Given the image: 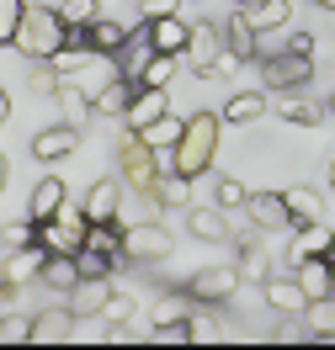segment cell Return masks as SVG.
Masks as SVG:
<instances>
[{
	"instance_id": "obj_1",
	"label": "cell",
	"mask_w": 335,
	"mask_h": 350,
	"mask_svg": "<svg viewBox=\"0 0 335 350\" xmlns=\"http://www.w3.org/2000/svg\"><path fill=\"white\" fill-rule=\"evenodd\" d=\"M69 43H75V27L59 16V5H27L11 48H16L22 59H32V64H48V59H59Z\"/></svg>"
},
{
	"instance_id": "obj_2",
	"label": "cell",
	"mask_w": 335,
	"mask_h": 350,
	"mask_svg": "<svg viewBox=\"0 0 335 350\" xmlns=\"http://www.w3.org/2000/svg\"><path fill=\"white\" fill-rule=\"evenodd\" d=\"M219 133H223L219 111L186 117V133H181V144L171 149V165H176L181 175H192V180H197L202 170H213V159H219Z\"/></svg>"
},
{
	"instance_id": "obj_3",
	"label": "cell",
	"mask_w": 335,
	"mask_h": 350,
	"mask_svg": "<svg viewBox=\"0 0 335 350\" xmlns=\"http://www.w3.org/2000/svg\"><path fill=\"white\" fill-rule=\"evenodd\" d=\"M171 250H176V239L165 234V223H160V218H149V223H128V234H123V260H134V265L171 260Z\"/></svg>"
},
{
	"instance_id": "obj_4",
	"label": "cell",
	"mask_w": 335,
	"mask_h": 350,
	"mask_svg": "<svg viewBox=\"0 0 335 350\" xmlns=\"http://www.w3.org/2000/svg\"><path fill=\"white\" fill-rule=\"evenodd\" d=\"M261 80H266V90H277V96H288V90H303L314 80V53H293V48H277L271 59H261Z\"/></svg>"
},
{
	"instance_id": "obj_5",
	"label": "cell",
	"mask_w": 335,
	"mask_h": 350,
	"mask_svg": "<svg viewBox=\"0 0 335 350\" xmlns=\"http://www.w3.org/2000/svg\"><path fill=\"white\" fill-rule=\"evenodd\" d=\"M240 282H245L240 265H202V271H192L181 286H186L197 303H229V297L240 292Z\"/></svg>"
},
{
	"instance_id": "obj_6",
	"label": "cell",
	"mask_w": 335,
	"mask_h": 350,
	"mask_svg": "<svg viewBox=\"0 0 335 350\" xmlns=\"http://www.w3.org/2000/svg\"><path fill=\"white\" fill-rule=\"evenodd\" d=\"M123 197H128V180H123V175H101V180L86 191V202H80V207H86L90 223H117Z\"/></svg>"
},
{
	"instance_id": "obj_7",
	"label": "cell",
	"mask_w": 335,
	"mask_h": 350,
	"mask_svg": "<svg viewBox=\"0 0 335 350\" xmlns=\"http://www.w3.org/2000/svg\"><path fill=\"white\" fill-rule=\"evenodd\" d=\"M112 292H117V276H80V282L69 286V308H75V319H101Z\"/></svg>"
},
{
	"instance_id": "obj_8",
	"label": "cell",
	"mask_w": 335,
	"mask_h": 350,
	"mask_svg": "<svg viewBox=\"0 0 335 350\" xmlns=\"http://www.w3.org/2000/svg\"><path fill=\"white\" fill-rule=\"evenodd\" d=\"M261 297H266L277 313H309V292H303V282H298L293 271H271L266 282H261Z\"/></svg>"
},
{
	"instance_id": "obj_9",
	"label": "cell",
	"mask_w": 335,
	"mask_h": 350,
	"mask_svg": "<svg viewBox=\"0 0 335 350\" xmlns=\"http://www.w3.org/2000/svg\"><path fill=\"white\" fill-rule=\"evenodd\" d=\"M186 234L197 244H234V228H229V213L219 202L213 207H186Z\"/></svg>"
},
{
	"instance_id": "obj_10",
	"label": "cell",
	"mask_w": 335,
	"mask_h": 350,
	"mask_svg": "<svg viewBox=\"0 0 335 350\" xmlns=\"http://www.w3.org/2000/svg\"><path fill=\"white\" fill-rule=\"evenodd\" d=\"M69 154H80V128L75 122H53L32 138V159H43V165H59Z\"/></svg>"
},
{
	"instance_id": "obj_11",
	"label": "cell",
	"mask_w": 335,
	"mask_h": 350,
	"mask_svg": "<svg viewBox=\"0 0 335 350\" xmlns=\"http://www.w3.org/2000/svg\"><path fill=\"white\" fill-rule=\"evenodd\" d=\"M171 111V85H138L134 90V107H128V117H123V128L144 133L149 122H160Z\"/></svg>"
},
{
	"instance_id": "obj_12",
	"label": "cell",
	"mask_w": 335,
	"mask_h": 350,
	"mask_svg": "<svg viewBox=\"0 0 335 350\" xmlns=\"http://www.w3.org/2000/svg\"><path fill=\"white\" fill-rule=\"evenodd\" d=\"M223 48L240 59V64H250V59H261V27H250V16L234 5V16L223 22Z\"/></svg>"
},
{
	"instance_id": "obj_13",
	"label": "cell",
	"mask_w": 335,
	"mask_h": 350,
	"mask_svg": "<svg viewBox=\"0 0 335 350\" xmlns=\"http://www.w3.org/2000/svg\"><path fill=\"white\" fill-rule=\"evenodd\" d=\"M53 101H59V111H64V122H75V128H86V117H96V96H90L86 85H75L69 75H59Z\"/></svg>"
},
{
	"instance_id": "obj_14",
	"label": "cell",
	"mask_w": 335,
	"mask_h": 350,
	"mask_svg": "<svg viewBox=\"0 0 335 350\" xmlns=\"http://www.w3.org/2000/svg\"><path fill=\"white\" fill-rule=\"evenodd\" d=\"M75 308H43L38 319H32V345H64L69 334H75Z\"/></svg>"
},
{
	"instance_id": "obj_15",
	"label": "cell",
	"mask_w": 335,
	"mask_h": 350,
	"mask_svg": "<svg viewBox=\"0 0 335 350\" xmlns=\"http://www.w3.org/2000/svg\"><path fill=\"white\" fill-rule=\"evenodd\" d=\"M223 53V22H192V38H186V59L197 64V75Z\"/></svg>"
},
{
	"instance_id": "obj_16",
	"label": "cell",
	"mask_w": 335,
	"mask_h": 350,
	"mask_svg": "<svg viewBox=\"0 0 335 350\" xmlns=\"http://www.w3.org/2000/svg\"><path fill=\"white\" fill-rule=\"evenodd\" d=\"M245 218L256 223V228H288V197L282 191H250L245 202Z\"/></svg>"
},
{
	"instance_id": "obj_17",
	"label": "cell",
	"mask_w": 335,
	"mask_h": 350,
	"mask_svg": "<svg viewBox=\"0 0 335 350\" xmlns=\"http://www.w3.org/2000/svg\"><path fill=\"white\" fill-rule=\"evenodd\" d=\"M186 38H192V22L186 16H155L149 22V43H155V53H186Z\"/></svg>"
},
{
	"instance_id": "obj_18",
	"label": "cell",
	"mask_w": 335,
	"mask_h": 350,
	"mask_svg": "<svg viewBox=\"0 0 335 350\" xmlns=\"http://www.w3.org/2000/svg\"><path fill=\"white\" fill-rule=\"evenodd\" d=\"M229 128H250V122H261L266 117V96L261 90H234L229 101H223V111H219Z\"/></svg>"
},
{
	"instance_id": "obj_19",
	"label": "cell",
	"mask_w": 335,
	"mask_h": 350,
	"mask_svg": "<svg viewBox=\"0 0 335 350\" xmlns=\"http://www.w3.org/2000/svg\"><path fill=\"white\" fill-rule=\"evenodd\" d=\"M250 16V27H261V32H282V27H293V0H250V5H240Z\"/></svg>"
},
{
	"instance_id": "obj_20",
	"label": "cell",
	"mask_w": 335,
	"mask_h": 350,
	"mask_svg": "<svg viewBox=\"0 0 335 350\" xmlns=\"http://www.w3.org/2000/svg\"><path fill=\"white\" fill-rule=\"evenodd\" d=\"M134 90H138V80H128V75L107 80V85L96 90V111H101V117H128V107H134Z\"/></svg>"
},
{
	"instance_id": "obj_21",
	"label": "cell",
	"mask_w": 335,
	"mask_h": 350,
	"mask_svg": "<svg viewBox=\"0 0 335 350\" xmlns=\"http://www.w3.org/2000/svg\"><path fill=\"white\" fill-rule=\"evenodd\" d=\"M43 260H48V244H43V239H38V244H27V250H11V255H5V282H16V286H22L27 276L38 282Z\"/></svg>"
},
{
	"instance_id": "obj_22",
	"label": "cell",
	"mask_w": 335,
	"mask_h": 350,
	"mask_svg": "<svg viewBox=\"0 0 335 350\" xmlns=\"http://www.w3.org/2000/svg\"><path fill=\"white\" fill-rule=\"evenodd\" d=\"M64 202H69V186L59 180V175H43V180L32 186V218L48 223L53 213H59V207H64Z\"/></svg>"
},
{
	"instance_id": "obj_23",
	"label": "cell",
	"mask_w": 335,
	"mask_h": 350,
	"mask_svg": "<svg viewBox=\"0 0 335 350\" xmlns=\"http://www.w3.org/2000/svg\"><path fill=\"white\" fill-rule=\"evenodd\" d=\"M134 38V27H123L117 16H96L86 27V48H101V53H117V48Z\"/></svg>"
},
{
	"instance_id": "obj_24",
	"label": "cell",
	"mask_w": 335,
	"mask_h": 350,
	"mask_svg": "<svg viewBox=\"0 0 335 350\" xmlns=\"http://www.w3.org/2000/svg\"><path fill=\"white\" fill-rule=\"evenodd\" d=\"M282 197H288V218H293V228H303V223H319V213H325V197H319L314 186H288Z\"/></svg>"
},
{
	"instance_id": "obj_25",
	"label": "cell",
	"mask_w": 335,
	"mask_h": 350,
	"mask_svg": "<svg viewBox=\"0 0 335 350\" xmlns=\"http://www.w3.org/2000/svg\"><path fill=\"white\" fill-rule=\"evenodd\" d=\"M303 255H330L335 260V228L330 223H303V234L293 239V260H303Z\"/></svg>"
},
{
	"instance_id": "obj_26",
	"label": "cell",
	"mask_w": 335,
	"mask_h": 350,
	"mask_svg": "<svg viewBox=\"0 0 335 350\" xmlns=\"http://www.w3.org/2000/svg\"><path fill=\"white\" fill-rule=\"evenodd\" d=\"M80 282V260L75 255H48L43 271H38V286H53V292H69Z\"/></svg>"
},
{
	"instance_id": "obj_27",
	"label": "cell",
	"mask_w": 335,
	"mask_h": 350,
	"mask_svg": "<svg viewBox=\"0 0 335 350\" xmlns=\"http://www.w3.org/2000/svg\"><path fill=\"white\" fill-rule=\"evenodd\" d=\"M155 197H160V207H192V175L165 170L155 180Z\"/></svg>"
},
{
	"instance_id": "obj_28",
	"label": "cell",
	"mask_w": 335,
	"mask_h": 350,
	"mask_svg": "<svg viewBox=\"0 0 335 350\" xmlns=\"http://www.w3.org/2000/svg\"><path fill=\"white\" fill-rule=\"evenodd\" d=\"M181 133H186V117L165 111L160 122H149V128H144V144H149V149H176V144H181Z\"/></svg>"
},
{
	"instance_id": "obj_29",
	"label": "cell",
	"mask_w": 335,
	"mask_h": 350,
	"mask_svg": "<svg viewBox=\"0 0 335 350\" xmlns=\"http://www.w3.org/2000/svg\"><path fill=\"white\" fill-rule=\"evenodd\" d=\"M27 244H38V218H32V213L0 228V255H11V250H27Z\"/></svg>"
},
{
	"instance_id": "obj_30",
	"label": "cell",
	"mask_w": 335,
	"mask_h": 350,
	"mask_svg": "<svg viewBox=\"0 0 335 350\" xmlns=\"http://www.w3.org/2000/svg\"><path fill=\"white\" fill-rule=\"evenodd\" d=\"M176 59H181V53H149V59H144V69H138L134 80H138V85H171Z\"/></svg>"
},
{
	"instance_id": "obj_31",
	"label": "cell",
	"mask_w": 335,
	"mask_h": 350,
	"mask_svg": "<svg viewBox=\"0 0 335 350\" xmlns=\"http://www.w3.org/2000/svg\"><path fill=\"white\" fill-rule=\"evenodd\" d=\"M240 276H245V282H266V276H271V255H266V244H261V239L245 244V255H240Z\"/></svg>"
},
{
	"instance_id": "obj_32",
	"label": "cell",
	"mask_w": 335,
	"mask_h": 350,
	"mask_svg": "<svg viewBox=\"0 0 335 350\" xmlns=\"http://www.w3.org/2000/svg\"><path fill=\"white\" fill-rule=\"evenodd\" d=\"M282 122H293V128H319L325 111L314 107V101H298V96L288 90V101H282Z\"/></svg>"
},
{
	"instance_id": "obj_33",
	"label": "cell",
	"mask_w": 335,
	"mask_h": 350,
	"mask_svg": "<svg viewBox=\"0 0 335 350\" xmlns=\"http://www.w3.org/2000/svg\"><path fill=\"white\" fill-rule=\"evenodd\" d=\"M27 16V0H0V48L16 43V27Z\"/></svg>"
},
{
	"instance_id": "obj_34",
	"label": "cell",
	"mask_w": 335,
	"mask_h": 350,
	"mask_svg": "<svg viewBox=\"0 0 335 350\" xmlns=\"http://www.w3.org/2000/svg\"><path fill=\"white\" fill-rule=\"evenodd\" d=\"M309 324H314V334H319V340H325V334L335 340V292H330V297H314V303H309Z\"/></svg>"
},
{
	"instance_id": "obj_35",
	"label": "cell",
	"mask_w": 335,
	"mask_h": 350,
	"mask_svg": "<svg viewBox=\"0 0 335 350\" xmlns=\"http://www.w3.org/2000/svg\"><path fill=\"white\" fill-rule=\"evenodd\" d=\"M0 345H32V319L0 313Z\"/></svg>"
},
{
	"instance_id": "obj_36",
	"label": "cell",
	"mask_w": 335,
	"mask_h": 350,
	"mask_svg": "<svg viewBox=\"0 0 335 350\" xmlns=\"http://www.w3.org/2000/svg\"><path fill=\"white\" fill-rule=\"evenodd\" d=\"M59 16H64L69 27H90L96 16H101V0H64V5H59Z\"/></svg>"
},
{
	"instance_id": "obj_37",
	"label": "cell",
	"mask_w": 335,
	"mask_h": 350,
	"mask_svg": "<svg viewBox=\"0 0 335 350\" xmlns=\"http://www.w3.org/2000/svg\"><path fill=\"white\" fill-rule=\"evenodd\" d=\"M213 202H219L223 213H234V207L245 213V202H250V186H245V180H219V191H213Z\"/></svg>"
},
{
	"instance_id": "obj_38",
	"label": "cell",
	"mask_w": 335,
	"mask_h": 350,
	"mask_svg": "<svg viewBox=\"0 0 335 350\" xmlns=\"http://www.w3.org/2000/svg\"><path fill=\"white\" fill-rule=\"evenodd\" d=\"M155 345H192V319H176V324H155L149 329Z\"/></svg>"
},
{
	"instance_id": "obj_39",
	"label": "cell",
	"mask_w": 335,
	"mask_h": 350,
	"mask_svg": "<svg viewBox=\"0 0 335 350\" xmlns=\"http://www.w3.org/2000/svg\"><path fill=\"white\" fill-rule=\"evenodd\" d=\"M134 313H138V303L128 297V292H123V286H117V292L107 297V313H101V319H107V324H128Z\"/></svg>"
},
{
	"instance_id": "obj_40",
	"label": "cell",
	"mask_w": 335,
	"mask_h": 350,
	"mask_svg": "<svg viewBox=\"0 0 335 350\" xmlns=\"http://www.w3.org/2000/svg\"><path fill=\"white\" fill-rule=\"evenodd\" d=\"M213 345V340H223V329H219V319H197V313H192V345Z\"/></svg>"
},
{
	"instance_id": "obj_41",
	"label": "cell",
	"mask_w": 335,
	"mask_h": 350,
	"mask_svg": "<svg viewBox=\"0 0 335 350\" xmlns=\"http://www.w3.org/2000/svg\"><path fill=\"white\" fill-rule=\"evenodd\" d=\"M181 11V0H138V16L144 22H155V16H176Z\"/></svg>"
},
{
	"instance_id": "obj_42",
	"label": "cell",
	"mask_w": 335,
	"mask_h": 350,
	"mask_svg": "<svg viewBox=\"0 0 335 350\" xmlns=\"http://www.w3.org/2000/svg\"><path fill=\"white\" fill-rule=\"evenodd\" d=\"M282 48H293V53H314V38L293 27V32H282Z\"/></svg>"
},
{
	"instance_id": "obj_43",
	"label": "cell",
	"mask_w": 335,
	"mask_h": 350,
	"mask_svg": "<svg viewBox=\"0 0 335 350\" xmlns=\"http://www.w3.org/2000/svg\"><path fill=\"white\" fill-rule=\"evenodd\" d=\"M319 223H330V228H335V191L325 197V213H319Z\"/></svg>"
},
{
	"instance_id": "obj_44",
	"label": "cell",
	"mask_w": 335,
	"mask_h": 350,
	"mask_svg": "<svg viewBox=\"0 0 335 350\" xmlns=\"http://www.w3.org/2000/svg\"><path fill=\"white\" fill-rule=\"evenodd\" d=\"M5 186H11V165H5V154H0V197H5Z\"/></svg>"
},
{
	"instance_id": "obj_45",
	"label": "cell",
	"mask_w": 335,
	"mask_h": 350,
	"mask_svg": "<svg viewBox=\"0 0 335 350\" xmlns=\"http://www.w3.org/2000/svg\"><path fill=\"white\" fill-rule=\"evenodd\" d=\"M5 117H11V90L0 85V122H5Z\"/></svg>"
},
{
	"instance_id": "obj_46",
	"label": "cell",
	"mask_w": 335,
	"mask_h": 350,
	"mask_svg": "<svg viewBox=\"0 0 335 350\" xmlns=\"http://www.w3.org/2000/svg\"><path fill=\"white\" fill-rule=\"evenodd\" d=\"M314 5H319V11H335V0H314Z\"/></svg>"
},
{
	"instance_id": "obj_47",
	"label": "cell",
	"mask_w": 335,
	"mask_h": 350,
	"mask_svg": "<svg viewBox=\"0 0 335 350\" xmlns=\"http://www.w3.org/2000/svg\"><path fill=\"white\" fill-rule=\"evenodd\" d=\"M0 286H5V255H0Z\"/></svg>"
},
{
	"instance_id": "obj_48",
	"label": "cell",
	"mask_w": 335,
	"mask_h": 350,
	"mask_svg": "<svg viewBox=\"0 0 335 350\" xmlns=\"http://www.w3.org/2000/svg\"><path fill=\"white\" fill-rule=\"evenodd\" d=\"M330 191H335V159H330Z\"/></svg>"
},
{
	"instance_id": "obj_49",
	"label": "cell",
	"mask_w": 335,
	"mask_h": 350,
	"mask_svg": "<svg viewBox=\"0 0 335 350\" xmlns=\"http://www.w3.org/2000/svg\"><path fill=\"white\" fill-rule=\"evenodd\" d=\"M330 111H335V90H330Z\"/></svg>"
},
{
	"instance_id": "obj_50",
	"label": "cell",
	"mask_w": 335,
	"mask_h": 350,
	"mask_svg": "<svg viewBox=\"0 0 335 350\" xmlns=\"http://www.w3.org/2000/svg\"><path fill=\"white\" fill-rule=\"evenodd\" d=\"M234 5H250V0H234Z\"/></svg>"
},
{
	"instance_id": "obj_51",
	"label": "cell",
	"mask_w": 335,
	"mask_h": 350,
	"mask_svg": "<svg viewBox=\"0 0 335 350\" xmlns=\"http://www.w3.org/2000/svg\"><path fill=\"white\" fill-rule=\"evenodd\" d=\"M0 313H5V303H0Z\"/></svg>"
}]
</instances>
